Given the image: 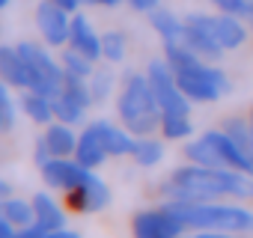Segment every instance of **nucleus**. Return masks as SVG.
I'll use <instances>...</instances> for the list:
<instances>
[{
	"label": "nucleus",
	"mask_w": 253,
	"mask_h": 238,
	"mask_svg": "<svg viewBox=\"0 0 253 238\" xmlns=\"http://www.w3.org/2000/svg\"><path fill=\"white\" fill-rule=\"evenodd\" d=\"M167 202H214L223 197L253 199V176L238 170H214V167H179L161 185Z\"/></svg>",
	"instance_id": "nucleus-1"
},
{
	"label": "nucleus",
	"mask_w": 253,
	"mask_h": 238,
	"mask_svg": "<svg viewBox=\"0 0 253 238\" xmlns=\"http://www.w3.org/2000/svg\"><path fill=\"white\" fill-rule=\"evenodd\" d=\"M116 110H119L122 125L134 137H146L161 128V107L155 101L149 78L140 72H128L122 78V92H119Z\"/></svg>",
	"instance_id": "nucleus-2"
},
{
	"label": "nucleus",
	"mask_w": 253,
	"mask_h": 238,
	"mask_svg": "<svg viewBox=\"0 0 253 238\" xmlns=\"http://www.w3.org/2000/svg\"><path fill=\"white\" fill-rule=\"evenodd\" d=\"M185 229H217L232 235H253V211L229 202H164Z\"/></svg>",
	"instance_id": "nucleus-3"
},
{
	"label": "nucleus",
	"mask_w": 253,
	"mask_h": 238,
	"mask_svg": "<svg viewBox=\"0 0 253 238\" xmlns=\"http://www.w3.org/2000/svg\"><path fill=\"white\" fill-rule=\"evenodd\" d=\"M173 75H176L179 89H182L194 104L217 101V98H223V95L232 89L226 72L217 69L214 63H206V60L194 63V66H188V69H179V72H173Z\"/></svg>",
	"instance_id": "nucleus-4"
},
{
	"label": "nucleus",
	"mask_w": 253,
	"mask_h": 238,
	"mask_svg": "<svg viewBox=\"0 0 253 238\" xmlns=\"http://www.w3.org/2000/svg\"><path fill=\"white\" fill-rule=\"evenodd\" d=\"M18 51L24 54L27 60V69H30V89L39 92V95H48V98H57L60 89H63V63H57L45 48L33 45V42H21Z\"/></svg>",
	"instance_id": "nucleus-5"
},
{
	"label": "nucleus",
	"mask_w": 253,
	"mask_h": 238,
	"mask_svg": "<svg viewBox=\"0 0 253 238\" xmlns=\"http://www.w3.org/2000/svg\"><path fill=\"white\" fill-rule=\"evenodd\" d=\"M146 78H149V86L155 92V101H158L161 113H191V104L194 101L179 89L176 75L167 66V60H149Z\"/></svg>",
	"instance_id": "nucleus-6"
},
{
	"label": "nucleus",
	"mask_w": 253,
	"mask_h": 238,
	"mask_svg": "<svg viewBox=\"0 0 253 238\" xmlns=\"http://www.w3.org/2000/svg\"><path fill=\"white\" fill-rule=\"evenodd\" d=\"M182 42L197 54L203 57L206 63H217L223 57V48L214 36V15H203V12H191L185 18V36Z\"/></svg>",
	"instance_id": "nucleus-7"
},
{
	"label": "nucleus",
	"mask_w": 253,
	"mask_h": 238,
	"mask_svg": "<svg viewBox=\"0 0 253 238\" xmlns=\"http://www.w3.org/2000/svg\"><path fill=\"white\" fill-rule=\"evenodd\" d=\"M131 232H134V238H182L185 223L167 205L143 208L131 217Z\"/></svg>",
	"instance_id": "nucleus-8"
},
{
	"label": "nucleus",
	"mask_w": 253,
	"mask_h": 238,
	"mask_svg": "<svg viewBox=\"0 0 253 238\" xmlns=\"http://www.w3.org/2000/svg\"><path fill=\"white\" fill-rule=\"evenodd\" d=\"M72 12H66L63 6H57L54 0H42L36 9V27L42 33V39L54 48L69 45V33H72Z\"/></svg>",
	"instance_id": "nucleus-9"
},
{
	"label": "nucleus",
	"mask_w": 253,
	"mask_h": 238,
	"mask_svg": "<svg viewBox=\"0 0 253 238\" xmlns=\"http://www.w3.org/2000/svg\"><path fill=\"white\" fill-rule=\"evenodd\" d=\"M89 167H84L81 161H75V158H48L45 164H42V176H45V182L51 185V188H57V191H75L78 185H84L86 179H89Z\"/></svg>",
	"instance_id": "nucleus-10"
},
{
	"label": "nucleus",
	"mask_w": 253,
	"mask_h": 238,
	"mask_svg": "<svg viewBox=\"0 0 253 238\" xmlns=\"http://www.w3.org/2000/svg\"><path fill=\"white\" fill-rule=\"evenodd\" d=\"M107 202H110V191L95 173H89V179L84 185L69 191V205L75 211H81V214H95V211L107 208Z\"/></svg>",
	"instance_id": "nucleus-11"
},
{
	"label": "nucleus",
	"mask_w": 253,
	"mask_h": 238,
	"mask_svg": "<svg viewBox=\"0 0 253 238\" xmlns=\"http://www.w3.org/2000/svg\"><path fill=\"white\" fill-rule=\"evenodd\" d=\"M89 128L98 134V140H101V146H104V152H107L110 158L131 155V149H134V134L125 128V125H113V122H107V119H98V122H89Z\"/></svg>",
	"instance_id": "nucleus-12"
},
{
	"label": "nucleus",
	"mask_w": 253,
	"mask_h": 238,
	"mask_svg": "<svg viewBox=\"0 0 253 238\" xmlns=\"http://www.w3.org/2000/svg\"><path fill=\"white\" fill-rule=\"evenodd\" d=\"M0 80L12 89H30V69L18 48L0 45Z\"/></svg>",
	"instance_id": "nucleus-13"
},
{
	"label": "nucleus",
	"mask_w": 253,
	"mask_h": 238,
	"mask_svg": "<svg viewBox=\"0 0 253 238\" xmlns=\"http://www.w3.org/2000/svg\"><path fill=\"white\" fill-rule=\"evenodd\" d=\"M69 48L81 51V54H84V57H89L92 63H95V60H101V36L92 30V24L86 21V15H72Z\"/></svg>",
	"instance_id": "nucleus-14"
},
{
	"label": "nucleus",
	"mask_w": 253,
	"mask_h": 238,
	"mask_svg": "<svg viewBox=\"0 0 253 238\" xmlns=\"http://www.w3.org/2000/svg\"><path fill=\"white\" fill-rule=\"evenodd\" d=\"M209 137L214 140V146H217V152H220V158H223V164H226L229 170H238V173L253 176V158H250V155L223 131V128H211Z\"/></svg>",
	"instance_id": "nucleus-15"
},
{
	"label": "nucleus",
	"mask_w": 253,
	"mask_h": 238,
	"mask_svg": "<svg viewBox=\"0 0 253 238\" xmlns=\"http://www.w3.org/2000/svg\"><path fill=\"white\" fill-rule=\"evenodd\" d=\"M42 143L51 158H75V149H78V137H75L72 125H66V122H51Z\"/></svg>",
	"instance_id": "nucleus-16"
},
{
	"label": "nucleus",
	"mask_w": 253,
	"mask_h": 238,
	"mask_svg": "<svg viewBox=\"0 0 253 238\" xmlns=\"http://www.w3.org/2000/svg\"><path fill=\"white\" fill-rule=\"evenodd\" d=\"M241 21H244V18L226 15V12L214 15V36H217V42H220L223 51H235V48H241V45L247 42V27H244Z\"/></svg>",
	"instance_id": "nucleus-17"
},
{
	"label": "nucleus",
	"mask_w": 253,
	"mask_h": 238,
	"mask_svg": "<svg viewBox=\"0 0 253 238\" xmlns=\"http://www.w3.org/2000/svg\"><path fill=\"white\" fill-rule=\"evenodd\" d=\"M30 202H33V214H36L33 223H36L39 229L48 232V229H63V226H66V211L60 208V202H57L51 194H36Z\"/></svg>",
	"instance_id": "nucleus-18"
},
{
	"label": "nucleus",
	"mask_w": 253,
	"mask_h": 238,
	"mask_svg": "<svg viewBox=\"0 0 253 238\" xmlns=\"http://www.w3.org/2000/svg\"><path fill=\"white\" fill-rule=\"evenodd\" d=\"M185 158L191 164H200V167H214V170H223L226 167L223 158H220V152H217V146H214V140L209 137V131L203 137H197L194 143H185Z\"/></svg>",
	"instance_id": "nucleus-19"
},
{
	"label": "nucleus",
	"mask_w": 253,
	"mask_h": 238,
	"mask_svg": "<svg viewBox=\"0 0 253 238\" xmlns=\"http://www.w3.org/2000/svg\"><path fill=\"white\" fill-rule=\"evenodd\" d=\"M110 155L104 152V146H101V140H98V134L86 125L84 128V134L78 137V149H75V161H81L84 167H89V170H95V167H101L104 161H107Z\"/></svg>",
	"instance_id": "nucleus-20"
},
{
	"label": "nucleus",
	"mask_w": 253,
	"mask_h": 238,
	"mask_svg": "<svg viewBox=\"0 0 253 238\" xmlns=\"http://www.w3.org/2000/svg\"><path fill=\"white\" fill-rule=\"evenodd\" d=\"M149 24L161 36V42H182V36H185V21H179L170 9H152Z\"/></svg>",
	"instance_id": "nucleus-21"
},
{
	"label": "nucleus",
	"mask_w": 253,
	"mask_h": 238,
	"mask_svg": "<svg viewBox=\"0 0 253 238\" xmlns=\"http://www.w3.org/2000/svg\"><path fill=\"white\" fill-rule=\"evenodd\" d=\"M131 158H134L137 167H155V164H161V161H164V137H161V140L152 137V134L134 137Z\"/></svg>",
	"instance_id": "nucleus-22"
},
{
	"label": "nucleus",
	"mask_w": 253,
	"mask_h": 238,
	"mask_svg": "<svg viewBox=\"0 0 253 238\" xmlns=\"http://www.w3.org/2000/svg\"><path fill=\"white\" fill-rule=\"evenodd\" d=\"M21 107H24L27 119H33V122H39V125H51L54 119H57L54 116V98L39 95L33 89H27V95L21 98Z\"/></svg>",
	"instance_id": "nucleus-23"
},
{
	"label": "nucleus",
	"mask_w": 253,
	"mask_h": 238,
	"mask_svg": "<svg viewBox=\"0 0 253 238\" xmlns=\"http://www.w3.org/2000/svg\"><path fill=\"white\" fill-rule=\"evenodd\" d=\"M220 128L253 158V131H250V122H247V113H232V116H226L223 122H220Z\"/></svg>",
	"instance_id": "nucleus-24"
},
{
	"label": "nucleus",
	"mask_w": 253,
	"mask_h": 238,
	"mask_svg": "<svg viewBox=\"0 0 253 238\" xmlns=\"http://www.w3.org/2000/svg\"><path fill=\"white\" fill-rule=\"evenodd\" d=\"M191 113H161V137L164 140H188L194 134V122L188 119Z\"/></svg>",
	"instance_id": "nucleus-25"
},
{
	"label": "nucleus",
	"mask_w": 253,
	"mask_h": 238,
	"mask_svg": "<svg viewBox=\"0 0 253 238\" xmlns=\"http://www.w3.org/2000/svg\"><path fill=\"white\" fill-rule=\"evenodd\" d=\"M0 214H3L15 229H21V226H30L33 223V202H27V199H15V197H6L3 202H0Z\"/></svg>",
	"instance_id": "nucleus-26"
},
{
	"label": "nucleus",
	"mask_w": 253,
	"mask_h": 238,
	"mask_svg": "<svg viewBox=\"0 0 253 238\" xmlns=\"http://www.w3.org/2000/svg\"><path fill=\"white\" fill-rule=\"evenodd\" d=\"M84 113H86V107H84V104H78L72 95L60 92V95L54 98V116L60 119V122L75 125V122H81V119H84Z\"/></svg>",
	"instance_id": "nucleus-27"
},
{
	"label": "nucleus",
	"mask_w": 253,
	"mask_h": 238,
	"mask_svg": "<svg viewBox=\"0 0 253 238\" xmlns=\"http://www.w3.org/2000/svg\"><path fill=\"white\" fill-rule=\"evenodd\" d=\"M125 51H128V39L119 30H107L101 36V57L107 63H122L125 60Z\"/></svg>",
	"instance_id": "nucleus-28"
},
{
	"label": "nucleus",
	"mask_w": 253,
	"mask_h": 238,
	"mask_svg": "<svg viewBox=\"0 0 253 238\" xmlns=\"http://www.w3.org/2000/svg\"><path fill=\"white\" fill-rule=\"evenodd\" d=\"M63 72H69V75H78V78H86V80H89V75H92L95 69H92V60H89V57H84L81 51L69 48V51H63Z\"/></svg>",
	"instance_id": "nucleus-29"
},
{
	"label": "nucleus",
	"mask_w": 253,
	"mask_h": 238,
	"mask_svg": "<svg viewBox=\"0 0 253 238\" xmlns=\"http://www.w3.org/2000/svg\"><path fill=\"white\" fill-rule=\"evenodd\" d=\"M113 89V72L110 69H95L89 75V92H92V101H104Z\"/></svg>",
	"instance_id": "nucleus-30"
},
{
	"label": "nucleus",
	"mask_w": 253,
	"mask_h": 238,
	"mask_svg": "<svg viewBox=\"0 0 253 238\" xmlns=\"http://www.w3.org/2000/svg\"><path fill=\"white\" fill-rule=\"evenodd\" d=\"M12 122H15V107L9 98V86L0 80V131H9Z\"/></svg>",
	"instance_id": "nucleus-31"
},
{
	"label": "nucleus",
	"mask_w": 253,
	"mask_h": 238,
	"mask_svg": "<svg viewBox=\"0 0 253 238\" xmlns=\"http://www.w3.org/2000/svg\"><path fill=\"white\" fill-rule=\"evenodd\" d=\"M217 6V12H226V15H238L247 21V12H250V0H211Z\"/></svg>",
	"instance_id": "nucleus-32"
},
{
	"label": "nucleus",
	"mask_w": 253,
	"mask_h": 238,
	"mask_svg": "<svg viewBox=\"0 0 253 238\" xmlns=\"http://www.w3.org/2000/svg\"><path fill=\"white\" fill-rule=\"evenodd\" d=\"M131 9H137V12H152V9H158V0H125Z\"/></svg>",
	"instance_id": "nucleus-33"
},
{
	"label": "nucleus",
	"mask_w": 253,
	"mask_h": 238,
	"mask_svg": "<svg viewBox=\"0 0 253 238\" xmlns=\"http://www.w3.org/2000/svg\"><path fill=\"white\" fill-rule=\"evenodd\" d=\"M39 238H81V232H75V229H48V232H42Z\"/></svg>",
	"instance_id": "nucleus-34"
},
{
	"label": "nucleus",
	"mask_w": 253,
	"mask_h": 238,
	"mask_svg": "<svg viewBox=\"0 0 253 238\" xmlns=\"http://www.w3.org/2000/svg\"><path fill=\"white\" fill-rule=\"evenodd\" d=\"M188 238H232V232H217V229H194Z\"/></svg>",
	"instance_id": "nucleus-35"
},
{
	"label": "nucleus",
	"mask_w": 253,
	"mask_h": 238,
	"mask_svg": "<svg viewBox=\"0 0 253 238\" xmlns=\"http://www.w3.org/2000/svg\"><path fill=\"white\" fill-rule=\"evenodd\" d=\"M45 229H39L36 223H30V226H21V229H15V238H39Z\"/></svg>",
	"instance_id": "nucleus-36"
},
{
	"label": "nucleus",
	"mask_w": 253,
	"mask_h": 238,
	"mask_svg": "<svg viewBox=\"0 0 253 238\" xmlns=\"http://www.w3.org/2000/svg\"><path fill=\"white\" fill-rule=\"evenodd\" d=\"M54 3H57V6H63L66 12H78V6L84 3V0H54Z\"/></svg>",
	"instance_id": "nucleus-37"
},
{
	"label": "nucleus",
	"mask_w": 253,
	"mask_h": 238,
	"mask_svg": "<svg viewBox=\"0 0 253 238\" xmlns=\"http://www.w3.org/2000/svg\"><path fill=\"white\" fill-rule=\"evenodd\" d=\"M84 3H92V6H119L122 0H84Z\"/></svg>",
	"instance_id": "nucleus-38"
},
{
	"label": "nucleus",
	"mask_w": 253,
	"mask_h": 238,
	"mask_svg": "<svg viewBox=\"0 0 253 238\" xmlns=\"http://www.w3.org/2000/svg\"><path fill=\"white\" fill-rule=\"evenodd\" d=\"M9 191H12V188H9V185H6L3 179H0V202H3V199L9 197Z\"/></svg>",
	"instance_id": "nucleus-39"
},
{
	"label": "nucleus",
	"mask_w": 253,
	"mask_h": 238,
	"mask_svg": "<svg viewBox=\"0 0 253 238\" xmlns=\"http://www.w3.org/2000/svg\"><path fill=\"white\" fill-rule=\"evenodd\" d=\"M247 122H250V131H253V107L247 110Z\"/></svg>",
	"instance_id": "nucleus-40"
},
{
	"label": "nucleus",
	"mask_w": 253,
	"mask_h": 238,
	"mask_svg": "<svg viewBox=\"0 0 253 238\" xmlns=\"http://www.w3.org/2000/svg\"><path fill=\"white\" fill-rule=\"evenodd\" d=\"M247 21H253V0H250V12H247Z\"/></svg>",
	"instance_id": "nucleus-41"
},
{
	"label": "nucleus",
	"mask_w": 253,
	"mask_h": 238,
	"mask_svg": "<svg viewBox=\"0 0 253 238\" xmlns=\"http://www.w3.org/2000/svg\"><path fill=\"white\" fill-rule=\"evenodd\" d=\"M9 6V0H0V9H6Z\"/></svg>",
	"instance_id": "nucleus-42"
},
{
	"label": "nucleus",
	"mask_w": 253,
	"mask_h": 238,
	"mask_svg": "<svg viewBox=\"0 0 253 238\" xmlns=\"http://www.w3.org/2000/svg\"><path fill=\"white\" fill-rule=\"evenodd\" d=\"M250 33H253V21H250Z\"/></svg>",
	"instance_id": "nucleus-43"
}]
</instances>
